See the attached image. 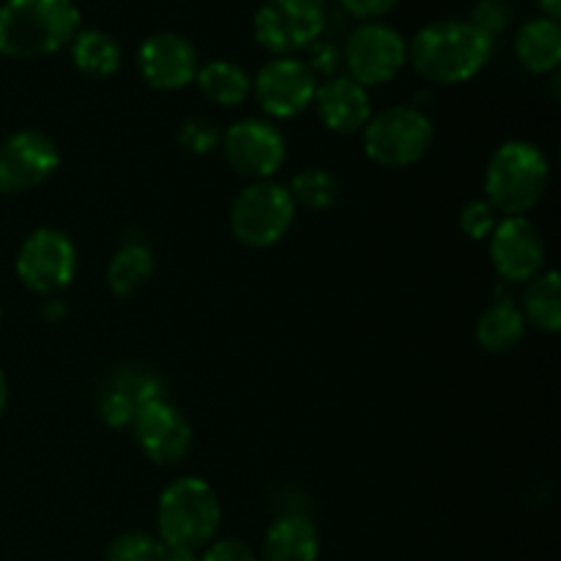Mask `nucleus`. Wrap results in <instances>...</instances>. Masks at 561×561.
Returning a JSON list of instances; mask_svg holds the SVG:
<instances>
[{"instance_id": "obj_34", "label": "nucleus", "mask_w": 561, "mask_h": 561, "mask_svg": "<svg viewBox=\"0 0 561 561\" xmlns=\"http://www.w3.org/2000/svg\"><path fill=\"white\" fill-rule=\"evenodd\" d=\"M5 409H9V381H5L3 370H0V416L5 414Z\"/></svg>"}, {"instance_id": "obj_30", "label": "nucleus", "mask_w": 561, "mask_h": 561, "mask_svg": "<svg viewBox=\"0 0 561 561\" xmlns=\"http://www.w3.org/2000/svg\"><path fill=\"white\" fill-rule=\"evenodd\" d=\"M201 561H257V557L244 540H219L206 546Z\"/></svg>"}, {"instance_id": "obj_33", "label": "nucleus", "mask_w": 561, "mask_h": 561, "mask_svg": "<svg viewBox=\"0 0 561 561\" xmlns=\"http://www.w3.org/2000/svg\"><path fill=\"white\" fill-rule=\"evenodd\" d=\"M537 5L542 9V16H551V20L561 16V0H537Z\"/></svg>"}, {"instance_id": "obj_25", "label": "nucleus", "mask_w": 561, "mask_h": 561, "mask_svg": "<svg viewBox=\"0 0 561 561\" xmlns=\"http://www.w3.org/2000/svg\"><path fill=\"white\" fill-rule=\"evenodd\" d=\"M164 542L146 531H124L107 546V561H162Z\"/></svg>"}, {"instance_id": "obj_18", "label": "nucleus", "mask_w": 561, "mask_h": 561, "mask_svg": "<svg viewBox=\"0 0 561 561\" xmlns=\"http://www.w3.org/2000/svg\"><path fill=\"white\" fill-rule=\"evenodd\" d=\"M515 55L535 75H553L561 64V25L551 16L524 22L515 36Z\"/></svg>"}, {"instance_id": "obj_27", "label": "nucleus", "mask_w": 561, "mask_h": 561, "mask_svg": "<svg viewBox=\"0 0 561 561\" xmlns=\"http://www.w3.org/2000/svg\"><path fill=\"white\" fill-rule=\"evenodd\" d=\"M513 0H477L474 9H471V25L480 27L485 36L496 38L513 22Z\"/></svg>"}, {"instance_id": "obj_12", "label": "nucleus", "mask_w": 561, "mask_h": 561, "mask_svg": "<svg viewBox=\"0 0 561 561\" xmlns=\"http://www.w3.org/2000/svg\"><path fill=\"white\" fill-rule=\"evenodd\" d=\"M257 104L272 118H296L312 104L318 91V75L307 60L283 55L261 66L252 82Z\"/></svg>"}, {"instance_id": "obj_4", "label": "nucleus", "mask_w": 561, "mask_h": 561, "mask_svg": "<svg viewBox=\"0 0 561 561\" xmlns=\"http://www.w3.org/2000/svg\"><path fill=\"white\" fill-rule=\"evenodd\" d=\"M219 524H222L219 499L201 477H181L170 482L159 496L157 529L164 546L201 551L211 546Z\"/></svg>"}, {"instance_id": "obj_1", "label": "nucleus", "mask_w": 561, "mask_h": 561, "mask_svg": "<svg viewBox=\"0 0 561 561\" xmlns=\"http://www.w3.org/2000/svg\"><path fill=\"white\" fill-rule=\"evenodd\" d=\"M493 55V38L469 20H436L409 42L411 69L433 85H460L480 75Z\"/></svg>"}, {"instance_id": "obj_6", "label": "nucleus", "mask_w": 561, "mask_h": 561, "mask_svg": "<svg viewBox=\"0 0 561 561\" xmlns=\"http://www.w3.org/2000/svg\"><path fill=\"white\" fill-rule=\"evenodd\" d=\"M365 153L381 168H411L433 146V121L414 104H394L367 121Z\"/></svg>"}, {"instance_id": "obj_20", "label": "nucleus", "mask_w": 561, "mask_h": 561, "mask_svg": "<svg viewBox=\"0 0 561 561\" xmlns=\"http://www.w3.org/2000/svg\"><path fill=\"white\" fill-rule=\"evenodd\" d=\"M71 64L77 71H82L91 80H107L121 69V44L115 42L110 33L99 31V27H88V31H77L71 38Z\"/></svg>"}, {"instance_id": "obj_19", "label": "nucleus", "mask_w": 561, "mask_h": 561, "mask_svg": "<svg viewBox=\"0 0 561 561\" xmlns=\"http://www.w3.org/2000/svg\"><path fill=\"white\" fill-rule=\"evenodd\" d=\"M526 337V321L513 299H496L477 321V343L488 354H510Z\"/></svg>"}, {"instance_id": "obj_29", "label": "nucleus", "mask_w": 561, "mask_h": 561, "mask_svg": "<svg viewBox=\"0 0 561 561\" xmlns=\"http://www.w3.org/2000/svg\"><path fill=\"white\" fill-rule=\"evenodd\" d=\"M337 3L345 14L356 16V20L378 22L381 16L392 14L400 0H337Z\"/></svg>"}, {"instance_id": "obj_14", "label": "nucleus", "mask_w": 561, "mask_h": 561, "mask_svg": "<svg viewBox=\"0 0 561 561\" xmlns=\"http://www.w3.org/2000/svg\"><path fill=\"white\" fill-rule=\"evenodd\" d=\"M131 431L142 455L157 466L181 463L192 449V425L162 394L137 405L131 416Z\"/></svg>"}, {"instance_id": "obj_2", "label": "nucleus", "mask_w": 561, "mask_h": 561, "mask_svg": "<svg viewBox=\"0 0 561 561\" xmlns=\"http://www.w3.org/2000/svg\"><path fill=\"white\" fill-rule=\"evenodd\" d=\"M80 31L75 0H5L0 5V55L36 60L69 47Z\"/></svg>"}, {"instance_id": "obj_10", "label": "nucleus", "mask_w": 561, "mask_h": 561, "mask_svg": "<svg viewBox=\"0 0 561 561\" xmlns=\"http://www.w3.org/2000/svg\"><path fill=\"white\" fill-rule=\"evenodd\" d=\"M219 146L233 173L252 181H268L277 170H283L288 159V142L283 131L261 118L236 121L222 131Z\"/></svg>"}, {"instance_id": "obj_16", "label": "nucleus", "mask_w": 561, "mask_h": 561, "mask_svg": "<svg viewBox=\"0 0 561 561\" xmlns=\"http://www.w3.org/2000/svg\"><path fill=\"white\" fill-rule=\"evenodd\" d=\"M312 104L318 110V118L334 135H356L373 118L370 93L348 75H334L321 82Z\"/></svg>"}, {"instance_id": "obj_22", "label": "nucleus", "mask_w": 561, "mask_h": 561, "mask_svg": "<svg viewBox=\"0 0 561 561\" xmlns=\"http://www.w3.org/2000/svg\"><path fill=\"white\" fill-rule=\"evenodd\" d=\"M520 316L526 327L531 323L546 334L561 332V279L557 272H542L531 283H526Z\"/></svg>"}, {"instance_id": "obj_31", "label": "nucleus", "mask_w": 561, "mask_h": 561, "mask_svg": "<svg viewBox=\"0 0 561 561\" xmlns=\"http://www.w3.org/2000/svg\"><path fill=\"white\" fill-rule=\"evenodd\" d=\"M307 49H310L307 66H310L316 75H334V71H337V64L343 60V53H340L332 42H321V38H318V42L310 44Z\"/></svg>"}, {"instance_id": "obj_7", "label": "nucleus", "mask_w": 561, "mask_h": 561, "mask_svg": "<svg viewBox=\"0 0 561 561\" xmlns=\"http://www.w3.org/2000/svg\"><path fill=\"white\" fill-rule=\"evenodd\" d=\"M329 25L323 0H263L252 31L263 49L283 58L316 44Z\"/></svg>"}, {"instance_id": "obj_28", "label": "nucleus", "mask_w": 561, "mask_h": 561, "mask_svg": "<svg viewBox=\"0 0 561 561\" xmlns=\"http://www.w3.org/2000/svg\"><path fill=\"white\" fill-rule=\"evenodd\" d=\"M458 219H460V230H463L469 239L485 241L488 236L493 233V228H496L499 214H496V208L491 206V203L480 201V197H477V201H469L463 208H460Z\"/></svg>"}, {"instance_id": "obj_13", "label": "nucleus", "mask_w": 561, "mask_h": 561, "mask_svg": "<svg viewBox=\"0 0 561 561\" xmlns=\"http://www.w3.org/2000/svg\"><path fill=\"white\" fill-rule=\"evenodd\" d=\"M488 250L504 283L526 285L546 268V241L529 217L499 219L488 236Z\"/></svg>"}, {"instance_id": "obj_5", "label": "nucleus", "mask_w": 561, "mask_h": 561, "mask_svg": "<svg viewBox=\"0 0 561 561\" xmlns=\"http://www.w3.org/2000/svg\"><path fill=\"white\" fill-rule=\"evenodd\" d=\"M296 206L288 186L277 181H252L230 206V230L239 244L266 250L279 244L294 228Z\"/></svg>"}, {"instance_id": "obj_23", "label": "nucleus", "mask_w": 561, "mask_h": 561, "mask_svg": "<svg viewBox=\"0 0 561 561\" xmlns=\"http://www.w3.org/2000/svg\"><path fill=\"white\" fill-rule=\"evenodd\" d=\"M153 252L140 241L121 247L107 266V285L115 296H131L153 277Z\"/></svg>"}, {"instance_id": "obj_32", "label": "nucleus", "mask_w": 561, "mask_h": 561, "mask_svg": "<svg viewBox=\"0 0 561 561\" xmlns=\"http://www.w3.org/2000/svg\"><path fill=\"white\" fill-rule=\"evenodd\" d=\"M162 561H201V557H197V551H186V548L164 546Z\"/></svg>"}, {"instance_id": "obj_26", "label": "nucleus", "mask_w": 561, "mask_h": 561, "mask_svg": "<svg viewBox=\"0 0 561 561\" xmlns=\"http://www.w3.org/2000/svg\"><path fill=\"white\" fill-rule=\"evenodd\" d=\"M179 142L184 151L195 153V157H206L208 151L222 142V131L214 124L211 118H203V115H195V118L184 121L179 129Z\"/></svg>"}, {"instance_id": "obj_3", "label": "nucleus", "mask_w": 561, "mask_h": 561, "mask_svg": "<svg viewBox=\"0 0 561 561\" xmlns=\"http://www.w3.org/2000/svg\"><path fill=\"white\" fill-rule=\"evenodd\" d=\"M551 164L546 151L529 140H507L485 168V201L502 217H526L546 197Z\"/></svg>"}, {"instance_id": "obj_17", "label": "nucleus", "mask_w": 561, "mask_h": 561, "mask_svg": "<svg viewBox=\"0 0 561 561\" xmlns=\"http://www.w3.org/2000/svg\"><path fill=\"white\" fill-rule=\"evenodd\" d=\"M321 535L310 515L288 513L279 515L263 537V561H318Z\"/></svg>"}, {"instance_id": "obj_9", "label": "nucleus", "mask_w": 561, "mask_h": 561, "mask_svg": "<svg viewBox=\"0 0 561 561\" xmlns=\"http://www.w3.org/2000/svg\"><path fill=\"white\" fill-rule=\"evenodd\" d=\"M77 247L64 230L36 228L16 252V277L33 294H58L77 274Z\"/></svg>"}, {"instance_id": "obj_24", "label": "nucleus", "mask_w": 561, "mask_h": 561, "mask_svg": "<svg viewBox=\"0 0 561 561\" xmlns=\"http://www.w3.org/2000/svg\"><path fill=\"white\" fill-rule=\"evenodd\" d=\"M290 201L296 208H305V211H332L340 201V181L334 179L329 170L321 168H307L301 173L294 175L288 186Z\"/></svg>"}, {"instance_id": "obj_15", "label": "nucleus", "mask_w": 561, "mask_h": 561, "mask_svg": "<svg viewBox=\"0 0 561 561\" xmlns=\"http://www.w3.org/2000/svg\"><path fill=\"white\" fill-rule=\"evenodd\" d=\"M137 69L153 91H181L201 69L195 44L181 33H153L137 49Z\"/></svg>"}, {"instance_id": "obj_35", "label": "nucleus", "mask_w": 561, "mask_h": 561, "mask_svg": "<svg viewBox=\"0 0 561 561\" xmlns=\"http://www.w3.org/2000/svg\"><path fill=\"white\" fill-rule=\"evenodd\" d=\"M0 323H3V310H0Z\"/></svg>"}, {"instance_id": "obj_21", "label": "nucleus", "mask_w": 561, "mask_h": 561, "mask_svg": "<svg viewBox=\"0 0 561 561\" xmlns=\"http://www.w3.org/2000/svg\"><path fill=\"white\" fill-rule=\"evenodd\" d=\"M195 80L203 96L219 107H239L252 93L250 71L233 60H211V64L201 66Z\"/></svg>"}, {"instance_id": "obj_8", "label": "nucleus", "mask_w": 561, "mask_h": 561, "mask_svg": "<svg viewBox=\"0 0 561 561\" xmlns=\"http://www.w3.org/2000/svg\"><path fill=\"white\" fill-rule=\"evenodd\" d=\"M405 58L409 42L387 22H362L345 38L343 60L348 66V77L365 88L392 82L403 71Z\"/></svg>"}, {"instance_id": "obj_11", "label": "nucleus", "mask_w": 561, "mask_h": 561, "mask_svg": "<svg viewBox=\"0 0 561 561\" xmlns=\"http://www.w3.org/2000/svg\"><path fill=\"white\" fill-rule=\"evenodd\" d=\"M60 168V151L47 135L22 129L0 142V195H22L53 179Z\"/></svg>"}]
</instances>
